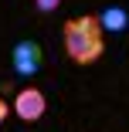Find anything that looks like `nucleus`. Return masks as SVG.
Listing matches in <instances>:
<instances>
[{
	"label": "nucleus",
	"mask_w": 129,
	"mask_h": 132,
	"mask_svg": "<svg viewBox=\"0 0 129 132\" xmlns=\"http://www.w3.org/2000/svg\"><path fill=\"white\" fill-rule=\"evenodd\" d=\"M61 44H65V54L75 64H95L102 54H105V27H102L98 14H82V17H71L65 20L61 27Z\"/></svg>",
	"instance_id": "nucleus-1"
},
{
	"label": "nucleus",
	"mask_w": 129,
	"mask_h": 132,
	"mask_svg": "<svg viewBox=\"0 0 129 132\" xmlns=\"http://www.w3.org/2000/svg\"><path fill=\"white\" fill-rule=\"evenodd\" d=\"M10 112H14L20 122H37V119H44V112H48V98H44V92H41L37 85H27V88L17 92Z\"/></svg>",
	"instance_id": "nucleus-2"
},
{
	"label": "nucleus",
	"mask_w": 129,
	"mask_h": 132,
	"mask_svg": "<svg viewBox=\"0 0 129 132\" xmlns=\"http://www.w3.org/2000/svg\"><path fill=\"white\" fill-rule=\"evenodd\" d=\"M10 61H14V71H17L20 78H34V75L44 68V47H41L37 41H31V37H27V41H17Z\"/></svg>",
	"instance_id": "nucleus-3"
},
{
	"label": "nucleus",
	"mask_w": 129,
	"mask_h": 132,
	"mask_svg": "<svg viewBox=\"0 0 129 132\" xmlns=\"http://www.w3.org/2000/svg\"><path fill=\"white\" fill-rule=\"evenodd\" d=\"M98 20H102V27H105V31H126L129 14H126L122 7H105V10L98 14Z\"/></svg>",
	"instance_id": "nucleus-4"
},
{
	"label": "nucleus",
	"mask_w": 129,
	"mask_h": 132,
	"mask_svg": "<svg viewBox=\"0 0 129 132\" xmlns=\"http://www.w3.org/2000/svg\"><path fill=\"white\" fill-rule=\"evenodd\" d=\"M34 7H37L41 14H55V10L61 7V0H34Z\"/></svg>",
	"instance_id": "nucleus-5"
},
{
	"label": "nucleus",
	"mask_w": 129,
	"mask_h": 132,
	"mask_svg": "<svg viewBox=\"0 0 129 132\" xmlns=\"http://www.w3.org/2000/svg\"><path fill=\"white\" fill-rule=\"evenodd\" d=\"M7 115H10V105H7L4 98H0V125H4V122H7Z\"/></svg>",
	"instance_id": "nucleus-6"
}]
</instances>
